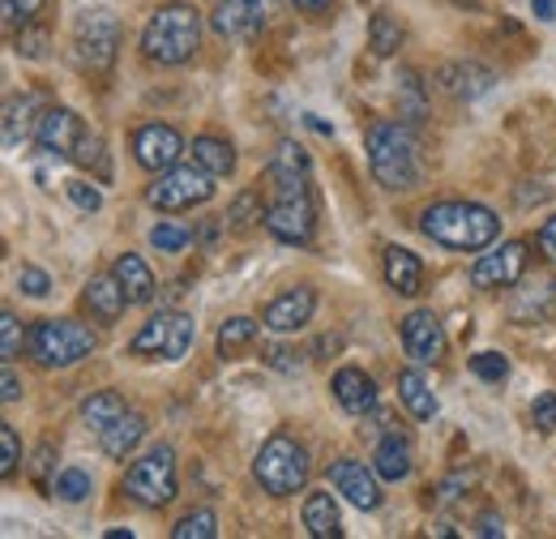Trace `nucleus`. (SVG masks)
<instances>
[{
    "instance_id": "obj_1",
    "label": "nucleus",
    "mask_w": 556,
    "mask_h": 539,
    "mask_svg": "<svg viewBox=\"0 0 556 539\" xmlns=\"http://www.w3.org/2000/svg\"><path fill=\"white\" fill-rule=\"evenodd\" d=\"M266 180H270V205H266L270 236L282 245H308L317 231V205H313V167L304 146L282 141Z\"/></svg>"
},
{
    "instance_id": "obj_2",
    "label": "nucleus",
    "mask_w": 556,
    "mask_h": 539,
    "mask_svg": "<svg viewBox=\"0 0 556 539\" xmlns=\"http://www.w3.org/2000/svg\"><path fill=\"white\" fill-rule=\"evenodd\" d=\"M419 231L454 253H480L501 236V218L480 202H437L419 214Z\"/></svg>"
},
{
    "instance_id": "obj_3",
    "label": "nucleus",
    "mask_w": 556,
    "mask_h": 539,
    "mask_svg": "<svg viewBox=\"0 0 556 539\" xmlns=\"http://www.w3.org/2000/svg\"><path fill=\"white\" fill-rule=\"evenodd\" d=\"M364 141H368V167H372L377 185H386L394 193L416 189L419 176H424V163H419V141L407 125L377 121V125H368Z\"/></svg>"
},
{
    "instance_id": "obj_4",
    "label": "nucleus",
    "mask_w": 556,
    "mask_h": 539,
    "mask_svg": "<svg viewBox=\"0 0 556 539\" xmlns=\"http://www.w3.org/2000/svg\"><path fill=\"white\" fill-rule=\"evenodd\" d=\"M198 48H202V13L193 4H163L141 30V52L154 65H185Z\"/></svg>"
},
{
    "instance_id": "obj_5",
    "label": "nucleus",
    "mask_w": 556,
    "mask_h": 539,
    "mask_svg": "<svg viewBox=\"0 0 556 539\" xmlns=\"http://www.w3.org/2000/svg\"><path fill=\"white\" fill-rule=\"evenodd\" d=\"M39 150H48V154H56V159H70L77 167H94L99 159H103V141L90 134L86 125H81V116L70 112V108H48L43 116H39Z\"/></svg>"
},
{
    "instance_id": "obj_6",
    "label": "nucleus",
    "mask_w": 556,
    "mask_h": 539,
    "mask_svg": "<svg viewBox=\"0 0 556 539\" xmlns=\"http://www.w3.org/2000/svg\"><path fill=\"white\" fill-rule=\"evenodd\" d=\"M308 472H313V463H308V450L300 446V441H291V437H270L262 450H257V459H253V475H257V484L270 492V497H295L304 484H308Z\"/></svg>"
},
{
    "instance_id": "obj_7",
    "label": "nucleus",
    "mask_w": 556,
    "mask_h": 539,
    "mask_svg": "<svg viewBox=\"0 0 556 539\" xmlns=\"http://www.w3.org/2000/svg\"><path fill=\"white\" fill-rule=\"evenodd\" d=\"M26 347H30L35 364L70 368L94 351V330L81 322H70V317H48V322H35V330L26 335Z\"/></svg>"
},
{
    "instance_id": "obj_8",
    "label": "nucleus",
    "mask_w": 556,
    "mask_h": 539,
    "mask_svg": "<svg viewBox=\"0 0 556 539\" xmlns=\"http://www.w3.org/2000/svg\"><path fill=\"white\" fill-rule=\"evenodd\" d=\"M210 198H214V176L202 163H176V167L159 172V180L146 189V202L154 210H167V214L206 205Z\"/></svg>"
},
{
    "instance_id": "obj_9",
    "label": "nucleus",
    "mask_w": 556,
    "mask_h": 539,
    "mask_svg": "<svg viewBox=\"0 0 556 539\" xmlns=\"http://www.w3.org/2000/svg\"><path fill=\"white\" fill-rule=\"evenodd\" d=\"M121 17L112 9H86L73 26V48H77V65L90 73H108L116 65V48H121Z\"/></svg>"
},
{
    "instance_id": "obj_10",
    "label": "nucleus",
    "mask_w": 556,
    "mask_h": 539,
    "mask_svg": "<svg viewBox=\"0 0 556 539\" xmlns=\"http://www.w3.org/2000/svg\"><path fill=\"white\" fill-rule=\"evenodd\" d=\"M125 492H129V501H138L141 510H163L176 497V454H172V446L146 450L125 475Z\"/></svg>"
},
{
    "instance_id": "obj_11",
    "label": "nucleus",
    "mask_w": 556,
    "mask_h": 539,
    "mask_svg": "<svg viewBox=\"0 0 556 539\" xmlns=\"http://www.w3.org/2000/svg\"><path fill=\"white\" fill-rule=\"evenodd\" d=\"M193 317L180 313V309H167V313H154L146 326H141L129 351L141 360H185L189 347H193Z\"/></svg>"
},
{
    "instance_id": "obj_12",
    "label": "nucleus",
    "mask_w": 556,
    "mask_h": 539,
    "mask_svg": "<svg viewBox=\"0 0 556 539\" xmlns=\"http://www.w3.org/2000/svg\"><path fill=\"white\" fill-rule=\"evenodd\" d=\"M522 274H527V245L522 240H509V245H501L496 253H484L471 266V287H480V291L514 287Z\"/></svg>"
},
{
    "instance_id": "obj_13",
    "label": "nucleus",
    "mask_w": 556,
    "mask_h": 539,
    "mask_svg": "<svg viewBox=\"0 0 556 539\" xmlns=\"http://www.w3.org/2000/svg\"><path fill=\"white\" fill-rule=\"evenodd\" d=\"M180 154H185V137L176 134L172 125H141L138 134H134V159L146 172H154V176L176 167Z\"/></svg>"
},
{
    "instance_id": "obj_14",
    "label": "nucleus",
    "mask_w": 556,
    "mask_h": 539,
    "mask_svg": "<svg viewBox=\"0 0 556 539\" xmlns=\"http://www.w3.org/2000/svg\"><path fill=\"white\" fill-rule=\"evenodd\" d=\"M403 347L416 364H437L445 355V326L432 309H416L403 317Z\"/></svg>"
},
{
    "instance_id": "obj_15",
    "label": "nucleus",
    "mask_w": 556,
    "mask_h": 539,
    "mask_svg": "<svg viewBox=\"0 0 556 539\" xmlns=\"http://www.w3.org/2000/svg\"><path fill=\"white\" fill-rule=\"evenodd\" d=\"M266 13H270V4H262V0H218L210 13V26L223 39H253L266 26Z\"/></svg>"
},
{
    "instance_id": "obj_16",
    "label": "nucleus",
    "mask_w": 556,
    "mask_h": 539,
    "mask_svg": "<svg viewBox=\"0 0 556 539\" xmlns=\"http://www.w3.org/2000/svg\"><path fill=\"white\" fill-rule=\"evenodd\" d=\"M313 309H317V291L313 287H291L275 296L262 313V326L275 330V335H291V330H304L313 322Z\"/></svg>"
},
{
    "instance_id": "obj_17",
    "label": "nucleus",
    "mask_w": 556,
    "mask_h": 539,
    "mask_svg": "<svg viewBox=\"0 0 556 539\" xmlns=\"http://www.w3.org/2000/svg\"><path fill=\"white\" fill-rule=\"evenodd\" d=\"M377 479H381L377 467H364L359 459H339L330 467V484L348 497L355 510H377L381 505V484Z\"/></svg>"
},
{
    "instance_id": "obj_18",
    "label": "nucleus",
    "mask_w": 556,
    "mask_h": 539,
    "mask_svg": "<svg viewBox=\"0 0 556 539\" xmlns=\"http://www.w3.org/2000/svg\"><path fill=\"white\" fill-rule=\"evenodd\" d=\"M437 82H441V90L450 95V99H480L492 90V68L476 65V61H454V65H441L437 73Z\"/></svg>"
},
{
    "instance_id": "obj_19",
    "label": "nucleus",
    "mask_w": 556,
    "mask_h": 539,
    "mask_svg": "<svg viewBox=\"0 0 556 539\" xmlns=\"http://www.w3.org/2000/svg\"><path fill=\"white\" fill-rule=\"evenodd\" d=\"M330 390H334L339 406L351 411V415H364V411H372V406H377V386H372V377H368L364 368H355V364H348V368H339V373H334Z\"/></svg>"
},
{
    "instance_id": "obj_20",
    "label": "nucleus",
    "mask_w": 556,
    "mask_h": 539,
    "mask_svg": "<svg viewBox=\"0 0 556 539\" xmlns=\"http://www.w3.org/2000/svg\"><path fill=\"white\" fill-rule=\"evenodd\" d=\"M86 309L99 317V322H116L121 313H125V304H129V296H125V287H121V278L116 274H94L90 283H86Z\"/></svg>"
},
{
    "instance_id": "obj_21",
    "label": "nucleus",
    "mask_w": 556,
    "mask_h": 539,
    "mask_svg": "<svg viewBox=\"0 0 556 539\" xmlns=\"http://www.w3.org/2000/svg\"><path fill=\"white\" fill-rule=\"evenodd\" d=\"M141 437H146V419H141L138 411H125L116 424H108V428L99 433V450H103L108 459H129L141 446Z\"/></svg>"
},
{
    "instance_id": "obj_22",
    "label": "nucleus",
    "mask_w": 556,
    "mask_h": 539,
    "mask_svg": "<svg viewBox=\"0 0 556 539\" xmlns=\"http://www.w3.org/2000/svg\"><path fill=\"white\" fill-rule=\"evenodd\" d=\"M372 467H377L381 479H390V484L407 479L412 475V441L403 433H386L377 441V450H372Z\"/></svg>"
},
{
    "instance_id": "obj_23",
    "label": "nucleus",
    "mask_w": 556,
    "mask_h": 539,
    "mask_svg": "<svg viewBox=\"0 0 556 539\" xmlns=\"http://www.w3.org/2000/svg\"><path fill=\"white\" fill-rule=\"evenodd\" d=\"M386 283H390L399 296H419V287H424V266H419V258L412 249H403V245H390V249H386Z\"/></svg>"
},
{
    "instance_id": "obj_24",
    "label": "nucleus",
    "mask_w": 556,
    "mask_h": 539,
    "mask_svg": "<svg viewBox=\"0 0 556 539\" xmlns=\"http://www.w3.org/2000/svg\"><path fill=\"white\" fill-rule=\"evenodd\" d=\"M35 112H39V99H35V95H22V99H9V103H4V146H9V150L26 146L30 137L39 134Z\"/></svg>"
},
{
    "instance_id": "obj_25",
    "label": "nucleus",
    "mask_w": 556,
    "mask_h": 539,
    "mask_svg": "<svg viewBox=\"0 0 556 539\" xmlns=\"http://www.w3.org/2000/svg\"><path fill=\"white\" fill-rule=\"evenodd\" d=\"M304 527L313 539H339L343 523H339V501L330 492H308L304 501Z\"/></svg>"
},
{
    "instance_id": "obj_26",
    "label": "nucleus",
    "mask_w": 556,
    "mask_h": 539,
    "mask_svg": "<svg viewBox=\"0 0 556 539\" xmlns=\"http://www.w3.org/2000/svg\"><path fill=\"white\" fill-rule=\"evenodd\" d=\"M112 274L121 278V287H125L129 304H146V300L154 296V274H150V266L141 262L138 253H121V258H116V266H112Z\"/></svg>"
},
{
    "instance_id": "obj_27",
    "label": "nucleus",
    "mask_w": 556,
    "mask_h": 539,
    "mask_svg": "<svg viewBox=\"0 0 556 539\" xmlns=\"http://www.w3.org/2000/svg\"><path fill=\"white\" fill-rule=\"evenodd\" d=\"M399 399L403 406L416 415V419H432L437 415V394H432V386L424 381V373L419 368H407V373H399Z\"/></svg>"
},
{
    "instance_id": "obj_28",
    "label": "nucleus",
    "mask_w": 556,
    "mask_h": 539,
    "mask_svg": "<svg viewBox=\"0 0 556 539\" xmlns=\"http://www.w3.org/2000/svg\"><path fill=\"white\" fill-rule=\"evenodd\" d=\"M125 411H129V403H125L116 390H99V394H90V399L81 403V424L99 437V433H103L108 424H116Z\"/></svg>"
},
{
    "instance_id": "obj_29",
    "label": "nucleus",
    "mask_w": 556,
    "mask_h": 539,
    "mask_svg": "<svg viewBox=\"0 0 556 539\" xmlns=\"http://www.w3.org/2000/svg\"><path fill=\"white\" fill-rule=\"evenodd\" d=\"M193 163H202L210 176H231L236 150H231L227 141H218V137H198V141H193Z\"/></svg>"
},
{
    "instance_id": "obj_30",
    "label": "nucleus",
    "mask_w": 556,
    "mask_h": 539,
    "mask_svg": "<svg viewBox=\"0 0 556 539\" xmlns=\"http://www.w3.org/2000/svg\"><path fill=\"white\" fill-rule=\"evenodd\" d=\"M368 39H372V52H377V57H394V52L403 48V22H399L390 9H381V13H372Z\"/></svg>"
},
{
    "instance_id": "obj_31",
    "label": "nucleus",
    "mask_w": 556,
    "mask_h": 539,
    "mask_svg": "<svg viewBox=\"0 0 556 539\" xmlns=\"http://www.w3.org/2000/svg\"><path fill=\"white\" fill-rule=\"evenodd\" d=\"M553 309H556V278L535 283V296L514 300V317H518V322H540V317H548Z\"/></svg>"
},
{
    "instance_id": "obj_32",
    "label": "nucleus",
    "mask_w": 556,
    "mask_h": 539,
    "mask_svg": "<svg viewBox=\"0 0 556 539\" xmlns=\"http://www.w3.org/2000/svg\"><path fill=\"white\" fill-rule=\"evenodd\" d=\"M48 48H52V30L39 26V22H30V26H22V30L13 35V52H17L22 61H48Z\"/></svg>"
},
{
    "instance_id": "obj_33",
    "label": "nucleus",
    "mask_w": 556,
    "mask_h": 539,
    "mask_svg": "<svg viewBox=\"0 0 556 539\" xmlns=\"http://www.w3.org/2000/svg\"><path fill=\"white\" fill-rule=\"evenodd\" d=\"M253 338H257V322H253V317H231V322L218 326V355L227 360V355H236L240 347H249Z\"/></svg>"
},
{
    "instance_id": "obj_34",
    "label": "nucleus",
    "mask_w": 556,
    "mask_h": 539,
    "mask_svg": "<svg viewBox=\"0 0 556 539\" xmlns=\"http://www.w3.org/2000/svg\"><path fill=\"white\" fill-rule=\"evenodd\" d=\"M428 103H424V82H419L412 68H403V82H399V116H407L412 125L424 121Z\"/></svg>"
},
{
    "instance_id": "obj_35",
    "label": "nucleus",
    "mask_w": 556,
    "mask_h": 539,
    "mask_svg": "<svg viewBox=\"0 0 556 539\" xmlns=\"http://www.w3.org/2000/svg\"><path fill=\"white\" fill-rule=\"evenodd\" d=\"M257 218H266V214H262V193H257V189H244L236 202L227 205V227H231V231H249Z\"/></svg>"
},
{
    "instance_id": "obj_36",
    "label": "nucleus",
    "mask_w": 556,
    "mask_h": 539,
    "mask_svg": "<svg viewBox=\"0 0 556 539\" xmlns=\"http://www.w3.org/2000/svg\"><path fill=\"white\" fill-rule=\"evenodd\" d=\"M214 536H218L214 510H193V514H185V518L172 527V539H214Z\"/></svg>"
},
{
    "instance_id": "obj_37",
    "label": "nucleus",
    "mask_w": 556,
    "mask_h": 539,
    "mask_svg": "<svg viewBox=\"0 0 556 539\" xmlns=\"http://www.w3.org/2000/svg\"><path fill=\"white\" fill-rule=\"evenodd\" d=\"M52 492H56L61 501H70V505H77V501H86V497H90V475L81 472V467H70V472L56 475Z\"/></svg>"
},
{
    "instance_id": "obj_38",
    "label": "nucleus",
    "mask_w": 556,
    "mask_h": 539,
    "mask_svg": "<svg viewBox=\"0 0 556 539\" xmlns=\"http://www.w3.org/2000/svg\"><path fill=\"white\" fill-rule=\"evenodd\" d=\"M189 240H193V231L180 227V223H154V231H150V245H154L159 253H180Z\"/></svg>"
},
{
    "instance_id": "obj_39",
    "label": "nucleus",
    "mask_w": 556,
    "mask_h": 539,
    "mask_svg": "<svg viewBox=\"0 0 556 539\" xmlns=\"http://www.w3.org/2000/svg\"><path fill=\"white\" fill-rule=\"evenodd\" d=\"M52 0H0V13H4V26H30L39 13H48Z\"/></svg>"
},
{
    "instance_id": "obj_40",
    "label": "nucleus",
    "mask_w": 556,
    "mask_h": 539,
    "mask_svg": "<svg viewBox=\"0 0 556 539\" xmlns=\"http://www.w3.org/2000/svg\"><path fill=\"white\" fill-rule=\"evenodd\" d=\"M471 373H476L480 381L501 386V381L509 377V360H505L501 351H480V355H471Z\"/></svg>"
},
{
    "instance_id": "obj_41",
    "label": "nucleus",
    "mask_w": 556,
    "mask_h": 539,
    "mask_svg": "<svg viewBox=\"0 0 556 539\" xmlns=\"http://www.w3.org/2000/svg\"><path fill=\"white\" fill-rule=\"evenodd\" d=\"M17 463H22V441H17L13 424H0V475L13 479V475H17Z\"/></svg>"
},
{
    "instance_id": "obj_42",
    "label": "nucleus",
    "mask_w": 556,
    "mask_h": 539,
    "mask_svg": "<svg viewBox=\"0 0 556 539\" xmlns=\"http://www.w3.org/2000/svg\"><path fill=\"white\" fill-rule=\"evenodd\" d=\"M17 291H22V296H30V300H43V296L52 291V278H48V270L22 266V270H17Z\"/></svg>"
},
{
    "instance_id": "obj_43",
    "label": "nucleus",
    "mask_w": 556,
    "mask_h": 539,
    "mask_svg": "<svg viewBox=\"0 0 556 539\" xmlns=\"http://www.w3.org/2000/svg\"><path fill=\"white\" fill-rule=\"evenodd\" d=\"M22 351V322H17V313H0V355L4 360H13Z\"/></svg>"
},
{
    "instance_id": "obj_44",
    "label": "nucleus",
    "mask_w": 556,
    "mask_h": 539,
    "mask_svg": "<svg viewBox=\"0 0 556 539\" xmlns=\"http://www.w3.org/2000/svg\"><path fill=\"white\" fill-rule=\"evenodd\" d=\"M65 193H70V202L77 205V210H86V214L103 210V193H99L90 180H70V185H65Z\"/></svg>"
},
{
    "instance_id": "obj_45",
    "label": "nucleus",
    "mask_w": 556,
    "mask_h": 539,
    "mask_svg": "<svg viewBox=\"0 0 556 539\" xmlns=\"http://www.w3.org/2000/svg\"><path fill=\"white\" fill-rule=\"evenodd\" d=\"M531 424L544 428V433H553L556 428V394H540V399L531 403Z\"/></svg>"
},
{
    "instance_id": "obj_46",
    "label": "nucleus",
    "mask_w": 556,
    "mask_h": 539,
    "mask_svg": "<svg viewBox=\"0 0 556 539\" xmlns=\"http://www.w3.org/2000/svg\"><path fill=\"white\" fill-rule=\"evenodd\" d=\"M0 399H4V403H17V399H22V381H17V373H13L9 360H4V373H0Z\"/></svg>"
},
{
    "instance_id": "obj_47",
    "label": "nucleus",
    "mask_w": 556,
    "mask_h": 539,
    "mask_svg": "<svg viewBox=\"0 0 556 539\" xmlns=\"http://www.w3.org/2000/svg\"><path fill=\"white\" fill-rule=\"evenodd\" d=\"M270 364L282 368V373H300V368H304L300 351H291V347H275V351H270Z\"/></svg>"
},
{
    "instance_id": "obj_48",
    "label": "nucleus",
    "mask_w": 556,
    "mask_h": 539,
    "mask_svg": "<svg viewBox=\"0 0 556 539\" xmlns=\"http://www.w3.org/2000/svg\"><path fill=\"white\" fill-rule=\"evenodd\" d=\"M540 253H544V258L556 266V214L544 223V227H540Z\"/></svg>"
},
{
    "instance_id": "obj_49",
    "label": "nucleus",
    "mask_w": 556,
    "mask_h": 539,
    "mask_svg": "<svg viewBox=\"0 0 556 539\" xmlns=\"http://www.w3.org/2000/svg\"><path fill=\"white\" fill-rule=\"evenodd\" d=\"M476 536H505V523L496 518V514H480V523H476Z\"/></svg>"
},
{
    "instance_id": "obj_50",
    "label": "nucleus",
    "mask_w": 556,
    "mask_h": 539,
    "mask_svg": "<svg viewBox=\"0 0 556 539\" xmlns=\"http://www.w3.org/2000/svg\"><path fill=\"white\" fill-rule=\"evenodd\" d=\"M531 13L540 22H556V0H531Z\"/></svg>"
},
{
    "instance_id": "obj_51",
    "label": "nucleus",
    "mask_w": 556,
    "mask_h": 539,
    "mask_svg": "<svg viewBox=\"0 0 556 539\" xmlns=\"http://www.w3.org/2000/svg\"><path fill=\"white\" fill-rule=\"evenodd\" d=\"M295 9H304V13H321V9H330L334 0H291Z\"/></svg>"
},
{
    "instance_id": "obj_52",
    "label": "nucleus",
    "mask_w": 556,
    "mask_h": 539,
    "mask_svg": "<svg viewBox=\"0 0 556 539\" xmlns=\"http://www.w3.org/2000/svg\"><path fill=\"white\" fill-rule=\"evenodd\" d=\"M262 4H275V0H262Z\"/></svg>"
}]
</instances>
